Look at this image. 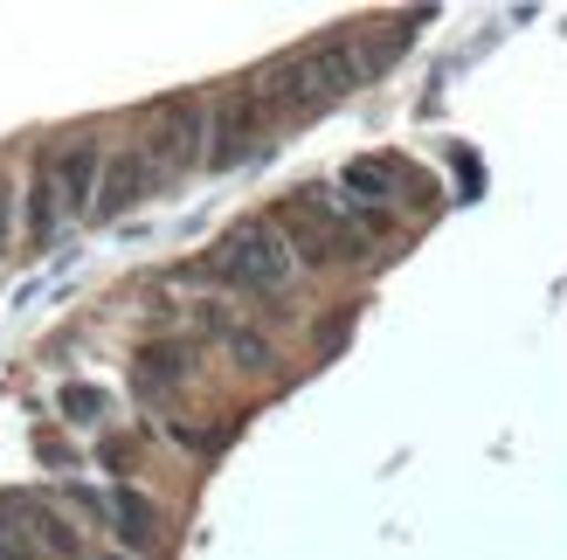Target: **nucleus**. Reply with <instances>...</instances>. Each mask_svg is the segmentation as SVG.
Listing matches in <instances>:
<instances>
[{"instance_id": "nucleus-1", "label": "nucleus", "mask_w": 567, "mask_h": 560, "mask_svg": "<svg viewBox=\"0 0 567 560\" xmlns=\"http://www.w3.org/2000/svg\"><path fill=\"white\" fill-rule=\"evenodd\" d=\"M353 83H367L360 35H353V28H332V35L305 42V49H291V55H277L257 91H264L270 111H284V118H311V111L339 104Z\"/></svg>"}, {"instance_id": "nucleus-2", "label": "nucleus", "mask_w": 567, "mask_h": 560, "mask_svg": "<svg viewBox=\"0 0 567 560\" xmlns=\"http://www.w3.org/2000/svg\"><path fill=\"white\" fill-rule=\"evenodd\" d=\"M104 180V146L97 138H55V146L35 159V180H28V236L55 242V229L76 215H91Z\"/></svg>"}, {"instance_id": "nucleus-3", "label": "nucleus", "mask_w": 567, "mask_h": 560, "mask_svg": "<svg viewBox=\"0 0 567 560\" xmlns=\"http://www.w3.org/2000/svg\"><path fill=\"white\" fill-rule=\"evenodd\" d=\"M208 263H215L221 284H236L249 298H277L291 284V270H298V249H291V236H284L277 221H236V229L215 242Z\"/></svg>"}, {"instance_id": "nucleus-4", "label": "nucleus", "mask_w": 567, "mask_h": 560, "mask_svg": "<svg viewBox=\"0 0 567 560\" xmlns=\"http://www.w3.org/2000/svg\"><path fill=\"white\" fill-rule=\"evenodd\" d=\"M277 215H284V229H291V249L311 263H339V257H360L367 249V229L332 187H291Z\"/></svg>"}, {"instance_id": "nucleus-5", "label": "nucleus", "mask_w": 567, "mask_h": 560, "mask_svg": "<svg viewBox=\"0 0 567 560\" xmlns=\"http://www.w3.org/2000/svg\"><path fill=\"white\" fill-rule=\"evenodd\" d=\"M208 118L215 111L202 97H159L146 111V138H138V146H146V159L159 166V180H174V174L208 159Z\"/></svg>"}, {"instance_id": "nucleus-6", "label": "nucleus", "mask_w": 567, "mask_h": 560, "mask_svg": "<svg viewBox=\"0 0 567 560\" xmlns=\"http://www.w3.org/2000/svg\"><path fill=\"white\" fill-rule=\"evenodd\" d=\"M264 125H270V104H264V91L257 83H243V91H229L215 104V118H208V166H236V159H249L257 153V138H264Z\"/></svg>"}, {"instance_id": "nucleus-7", "label": "nucleus", "mask_w": 567, "mask_h": 560, "mask_svg": "<svg viewBox=\"0 0 567 560\" xmlns=\"http://www.w3.org/2000/svg\"><path fill=\"white\" fill-rule=\"evenodd\" d=\"M339 201L353 208V221L367 236L388 229V208L402 201V187H394V166L388 159H347V174H339Z\"/></svg>"}, {"instance_id": "nucleus-8", "label": "nucleus", "mask_w": 567, "mask_h": 560, "mask_svg": "<svg viewBox=\"0 0 567 560\" xmlns=\"http://www.w3.org/2000/svg\"><path fill=\"white\" fill-rule=\"evenodd\" d=\"M153 187H159V166L146 159V146H132V153H111V159H104V180H97V201H91V215H97V221H111V215H125L132 201H146Z\"/></svg>"}, {"instance_id": "nucleus-9", "label": "nucleus", "mask_w": 567, "mask_h": 560, "mask_svg": "<svg viewBox=\"0 0 567 560\" xmlns=\"http://www.w3.org/2000/svg\"><path fill=\"white\" fill-rule=\"evenodd\" d=\"M0 498L21 512V526L35 533V547H42L49 560H76V553H83V533H76V526H63V512H55L49 498H35V491H0Z\"/></svg>"}, {"instance_id": "nucleus-10", "label": "nucleus", "mask_w": 567, "mask_h": 560, "mask_svg": "<svg viewBox=\"0 0 567 560\" xmlns=\"http://www.w3.org/2000/svg\"><path fill=\"white\" fill-rule=\"evenodd\" d=\"M194 374V346H181V340H159V346H146L138 353V367H132V387L146 402H166L174 387Z\"/></svg>"}, {"instance_id": "nucleus-11", "label": "nucleus", "mask_w": 567, "mask_h": 560, "mask_svg": "<svg viewBox=\"0 0 567 560\" xmlns=\"http://www.w3.org/2000/svg\"><path fill=\"white\" fill-rule=\"evenodd\" d=\"M104 519H111V533H118L132 553H146V547L159 540V506H153L146 491H132V485L104 491Z\"/></svg>"}, {"instance_id": "nucleus-12", "label": "nucleus", "mask_w": 567, "mask_h": 560, "mask_svg": "<svg viewBox=\"0 0 567 560\" xmlns=\"http://www.w3.org/2000/svg\"><path fill=\"white\" fill-rule=\"evenodd\" d=\"M0 560H49V553L35 547V533L21 526V512L8 506V498H0Z\"/></svg>"}, {"instance_id": "nucleus-13", "label": "nucleus", "mask_w": 567, "mask_h": 560, "mask_svg": "<svg viewBox=\"0 0 567 560\" xmlns=\"http://www.w3.org/2000/svg\"><path fill=\"white\" fill-rule=\"evenodd\" d=\"M221 340H229V353H236V367H249V374H264L270 367V340H264V332H243V325H221Z\"/></svg>"}, {"instance_id": "nucleus-14", "label": "nucleus", "mask_w": 567, "mask_h": 560, "mask_svg": "<svg viewBox=\"0 0 567 560\" xmlns=\"http://www.w3.org/2000/svg\"><path fill=\"white\" fill-rule=\"evenodd\" d=\"M104 387H63V415H70V423L76 429H91V423H104Z\"/></svg>"}, {"instance_id": "nucleus-15", "label": "nucleus", "mask_w": 567, "mask_h": 560, "mask_svg": "<svg viewBox=\"0 0 567 560\" xmlns=\"http://www.w3.org/2000/svg\"><path fill=\"white\" fill-rule=\"evenodd\" d=\"M8 242H14V180L0 174V257H8Z\"/></svg>"}]
</instances>
